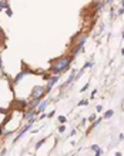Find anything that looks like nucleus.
I'll list each match as a JSON object with an SVG mask.
<instances>
[{"label":"nucleus","mask_w":124,"mask_h":156,"mask_svg":"<svg viewBox=\"0 0 124 156\" xmlns=\"http://www.w3.org/2000/svg\"><path fill=\"white\" fill-rule=\"evenodd\" d=\"M91 149L96 152V155H94V156H100V155H101V150H100V148H98L97 145H93V146H91Z\"/></svg>","instance_id":"6e6552de"},{"label":"nucleus","mask_w":124,"mask_h":156,"mask_svg":"<svg viewBox=\"0 0 124 156\" xmlns=\"http://www.w3.org/2000/svg\"><path fill=\"white\" fill-rule=\"evenodd\" d=\"M74 77H76V73H74V72H71V75H70V77H68V80L66 82V84H68V83H71V82L74 80Z\"/></svg>","instance_id":"1a4fd4ad"},{"label":"nucleus","mask_w":124,"mask_h":156,"mask_svg":"<svg viewBox=\"0 0 124 156\" xmlns=\"http://www.w3.org/2000/svg\"><path fill=\"white\" fill-rule=\"evenodd\" d=\"M121 55H124V49H121Z\"/></svg>","instance_id":"4be33fe9"},{"label":"nucleus","mask_w":124,"mask_h":156,"mask_svg":"<svg viewBox=\"0 0 124 156\" xmlns=\"http://www.w3.org/2000/svg\"><path fill=\"white\" fill-rule=\"evenodd\" d=\"M47 80H49V83H47V86L44 88L46 93H47V92H50V89H51L53 86H54V84H56V83L59 82V75H56V76H51V77H49Z\"/></svg>","instance_id":"7ed1b4c3"},{"label":"nucleus","mask_w":124,"mask_h":156,"mask_svg":"<svg viewBox=\"0 0 124 156\" xmlns=\"http://www.w3.org/2000/svg\"><path fill=\"white\" fill-rule=\"evenodd\" d=\"M30 128H31V120H30V123H27V125H26V126H24V128H23V129L20 130L19 136H17V137H16V140H19V139H20V137H22V136H23V135H24V133H26V132H27V130H29Z\"/></svg>","instance_id":"39448f33"},{"label":"nucleus","mask_w":124,"mask_h":156,"mask_svg":"<svg viewBox=\"0 0 124 156\" xmlns=\"http://www.w3.org/2000/svg\"><path fill=\"white\" fill-rule=\"evenodd\" d=\"M39 105H40V99H34L33 102H30V108L31 109H37Z\"/></svg>","instance_id":"0eeeda50"},{"label":"nucleus","mask_w":124,"mask_h":156,"mask_svg":"<svg viewBox=\"0 0 124 156\" xmlns=\"http://www.w3.org/2000/svg\"><path fill=\"white\" fill-rule=\"evenodd\" d=\"M44 93H46L44 88H41V86H34V89H33V92H31V97H33V100H34V99H40Z\"/></svg>","instance_id":"f03ea898"},{"label":"nucleus","mask_w":124,"mask_h":156,"mask_svg":"<svg viewBox=\"0 0 124 156\" xmlns=\"http://www.w3.org/2000/svg\"><path fill=\"white\" fill-rule=\"evenodd\" d=\"M59 130H60V132H64V130H66V126H60V129H59Z\"/></svg>","instance_id":"6ab92c4d"},{"label":"nucleus","mask_w":124,"mask_h":156,"mask_svg":"<svg viewBox=\"0 0 124 156\" xmlns=\"http://www.w3.org/2000/svg\"><path fill=\"white\" fill-rule=\"evenodd\" d=\"M113 115H114V112H113V110H107V112L104 113V119H109V117H111Z\"/></svg>","instance_id":"9d476101"},{"label":"nucleus","mask_w":124,"mask_h":156,"mask_svg":"<svg viewBox=\"0 0 124 156\" xmlns=\"http://www.w3.org/2000/svg\"><path fill=\"white\" fill-rule=\"evenodd\" d=\"M70 63H71V57H60L56 60V63L50 67V70L56 75H60L63 72H66L70 67Z\"/></svg>","instance_id":"f257e3e1"},{"label":"nucleus","mask_w":124,"mask_h":156,"mask_svg":"<svg viewBox=\"0 0 124 156\" xmlns=\"http://www.w3.org/2000/svg\"><path fill=\"white\" fill-rule=\"evenodd\" d=\"M44 142H46V139H41L40 142H37V145H36V149H39V148H40V146H41V145H43Z\"/></svg>","instance_id":"ddd939ff"},{"label":"nucleus","mask_w":124,"mask_h":156,"mask_svg":"<svg viewBox=\"0 0 124 156\" xmlns=\"http://www.w3.org/2000/svg\"><path fill=\"white\" fill-rule=\"evenodd\" d=\"M107 2H109V3H110V2H113V0H107Z\"/></svg>","instance_id":"b1692460"},{"label":"nucleus","mask_w":124,"mask_h":156,"mask_svg":"<svg viewBox=\"0 0 124 156\" xmlns=\"http://www.w3.org/2000/svg\"><path fill=\"white\" fill-rule=\"evenodd\" d=\"M87 103H88L87 100H81V102L79 103V105H81V106H86V105H87Z\"/></svg>","instance_id":"4468645a"},{"label":"nucleus","mask_w":124,"mask_h":156,"mask_svg":"<svg viewBox=\"0 0 124 156\" xmlns=\"http://www.w3.org/2000/svg\"><path fill=\"white\" fill-rule=\"evenodd\" d=\"M101 109H103V106H101V105H98V106H97V112H101Z\"/></svg>","instance_id":"a211bd4d"},{"label":"nucleus","mask_w":124,"mask_h":156,"mask_svg":"<svg viewBox=\"0 0 124 156\" xmlns=\"http://www.w3.org/2000/svg\"><path fill=\"white\" fill-rule=\"evenodd\" d=\"M121 4H123V7H124V0H123V3H121Z\"/></svg>","instance_id":"5701e85b"},{"label":"nucleus","mask_w":124,"mask_h":156,"mask_svg":"<svg viewBox=\"0 0 124 156\" xmlns=\"http://www.w3.org/2000/svg\"><path fill=\"white\" fill-rule=\"evenodd\" d=\"M26 75H27L26 72H22L20 75H17V76H16V82H19V80H22V77H24Z\"/></svg>","instance_id":"9b49d317"},{"label":"nucleus","mask_w":124,"mask_h":156,"mask_svg":"<svg viewBox=\"0 0 124 156\" xmlns=\"http://www.w3.org/2000/svg\"><path fill=\"white\" fill-rule=\"evenodd\" d=\"M49 105V100H43L40 105H39V108H37V112H43L44 109H46V106Z\"/></svg>","instance_id":"423d86ee"},{"label":"nucleus","mask_w":124,"mask_h":156,"mask_svg":"<svg viewBox=\"0 0 124 156\" xmlns=\"http://www.w3.org/2000/svg\"><path fill=\"white\" fill-rule=\"evenodd\" d=\"M101 120H103V119H97V120H96V122H94V123H93L91 126H93V128H96V126H98V125L101 123Z\"/></svg>","instance_id":"f8f14e48"},{"label":"nucleus","mask_w":124,"mask_h":156,"mask_svg":"<svg viewBox=\"0 0 124 156\" xmlns=\"http://www.w3.org/2000/svg\"><path fill=\"white\" fill-rule=\"evenodd\" d=\"M88 120H90V122H93V120H96V115H91L90 117H88Z\"/></svg>","instance_id":"2eb2a0df"},{"label":"nucleus","mask_w":124,"mask_h":156,"mask_svg":"<svg viewBox=\"0 0 124 156\" xmlns=\"http://www.w3.org/2000/svg\"><path fill=\"white\" fill-rule=\"evenodd\" d=\"M114 156H121V153H120V152H117V153H116Z\"/></svg>","instance_id":"412c9836"},{"label":"nucleus","mask_w":124,"mask_h":156,"mask_svg":"<svg viewBox=\"0 0 124 156\" xmlns=\"http://www.w3.org/2000/svg\"><path fill=\"white\" fill-rule=\"evenodd\" d=\"M87 88H88V83H87V84L84 86V88H83V89H81V92H86V90H87Z\"/></svg>","instance_id":"f3484780"},{"label":"nucleus","mask_w":124,"mask_h":156,"mask_svg":"<svg viewBox=\"0 0 124 156\" xmlns=\"http://www.w3.org/2000/svg\"><path fill=\"white\" fill-rule=\"evenodd\" d=\"M2 133H3V129H2V125H0V136H2Z\"/></svg>","instance_id":"aec40b11"},{"label":"nucleus","mask_w":124,"mask_h":156,"mask_svg":"<svg viewBox=\"0 0 124 156\" xmlns=\"http://www.w3.org/2000/svg\"><path fill=\"white\" fill-rule=\"evenodd\" d=\"M59 120H60L61 123H64V122H66V117H64V116H60V117H59Z\"/></svg>","instance_id":"dca6fc26"},{"label":"nucleus","mask_w":124,"mask_h":156,"mask_svg":"<svg viewBox=\"0 0 124 156\" xmlns=\"http://www.w3.org/2000/svg\"><path fill=\"white\" fill-rule=\"evenodd\" d=\"M123 37H124V32H123Z\"/></svg>","instance_id":"393cba45"},{"label":"nucleus","mask_w":124,"mask_h":156,"mask_svg":"<svg viewBox=\"0 0 124 156\" xmlns=\"http://www.w3.org/2000/svg\"><path fill=\"white\" fill-rule=\"evenodd\" d=\"M37 113H39V112H37L36 109H31V110H29V112H27L23 117H24V119H30V120H31V119L36 117V115H37Z\"/></svg>","instance_id":"20e7f679"}]
</instances>
